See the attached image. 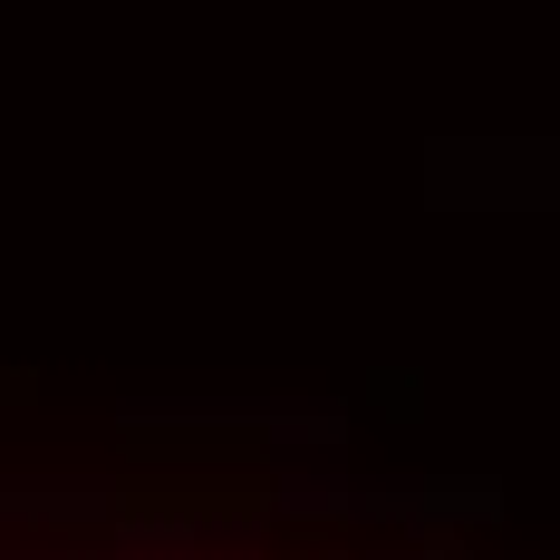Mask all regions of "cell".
Here are the masks:
<instances>
[{"label": "cell", "mask_w": 560, "mask_h": 560, "mask_svg": "<svg viewBox=\"0 0 560 560\" xmlns=\"http://www.w3.org/2000/svg\"><path fill=\"white\" fill-rule=\"evenodd\" d=\"M88 560H126V551H88ZM136 560H310V551H136Z\"/></svg>", "instance_id": "1"}]
</instances>
